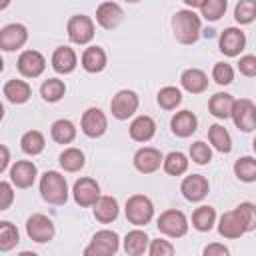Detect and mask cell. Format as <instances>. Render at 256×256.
Here are the masks:
<instances>
[{"mask_svg": "<svg viewBox=\"0 0 256 256\" xmlns=\"http://www.w3.org/2000/svg\"><path fill=\"white\" fill-rule=\"evenodd\" d=\"M172 30H174V38L180 44H194L200 38V32H202L200 16L192 8L178 10L172 16Z\"/></svg>", "mask_w": 256, "mask_h": 256, "instance_id": "1", "label": "cell"}, {"mask_svg": "<svg viewBox=\"0 0 256 256\" xmlns=\"http://www.w3.org/2000/svg\"><path fill=\"white\" fill-rule=\"evenodd\" d=\"M40 196L48 204H54V206L66 204V200H68V184H66V178L60 172H56V170L44 172L42 178H40Z\"/></svg>", "mask_w": 256, "mask_h": 256, "instance_id": "2", "label": "cell"}, {"mask_svg": "<svg viewBox=\"0 0 256 256\" xmlns=\"http://www.w3.org/2000/svg\"><path fill=\"white\" fill-rule=\"evenodd\" d=\"M126 218L134 226H146L154 216V204L144 194H134L126 200Z\"/></svg>", "mask_w": 256, "mask_h": 256, "instance_id": "3", "label": "cell"}, {"mask_svg": "<svg viewBox=\"0 0 256 256\" xmlns=\"http://www.w3.org/2000/svg\"><path fill=\"white\" fill-rule=\"evenodd\" d=\"M158 230L170 238H182L186 232H188V218L182 210H176V208H170V210H164L160 216H158V222H156Z\"/></svg>", "mask_w": 256, "mask_h": 256, "instance_id": "4", "label": "cell"}, {"mask_svg": "<svg viewBox=\"0 0 256 256\" xmlns=\"http://www.w3.org/2000/svg\"><path fill=\"white\" fill-rule=\"evenodd\" d=\"M120 248V238L114 230H100L92 236V242L84 248L86 256H110Z\"/></svg>", "mask_w": 256, "mask_h": 256, "instance_id": "5", "label": "cell"}, {"mask_svg": "<svg viewBox=\"0 0 256 256\" xmlns=\"http://www.w3.org/2000/svg\"><path fill=\"white\" fill-rule=\"evenodd\" d=\"M26 234H28L30 240H34L38 244H44V242L54 240L56 226H54V222L48 216H44V214H32L26 220Z\"/></svg>", "mask_w": 256, "mask_h": 256, "instance_id": "6", "label": "cell"}, {"mask_svg": "<svg viewBox=\"0 0 256 256\" xmlns=\"http://www.w3.org/2000/svg\"><path fill=\"white\" fill-rule=\"evenodd\" d=\"M138 94L134 90H120L110 100V112L116 120H128L138 110Z\"/></svg>", "mask_w": 256, "mask_h": 256, "instance_id": "7", "label": "cell"}, {"mask_svg": "<svg viewBox=\"0 0 256 256\" xmlns=\"http://www.w3.org/2000/svg\"><path fill=\"white\" fill-rule=\"evenodd\" d=\"M66 32H68L70 42L80 44V46L88 44L94 38V22L86 14H74L66 24Z\"/></svg>", "mask_w": 256, "mask_h": 256, "instance_id": "8", "label": "cell"}, {"mask_svg": "<svg viewBox=\"0 0 256 256\" xmlns=\"http://www.w3.org/2000/svg\"><path fill=\"white\" fill-rule=\"evenodd\" d=\"M230 118L234 120V124H236L238 130L252 132L256 128V104L252 100H248V98L236 100Z\"/></svg>", "mask_w": 256, "mask_h": 256, "instance_id": "9", "label": "cell"}, {"mask_svg": "<svg viewBox=\"0 0 256 256\" xmlns=\"http://www.w3.org/2000/svg\"><path fill=\"white\" fill-rule=\"evenodd\" d=\"M72 196H74V202L82 208H88V206H94L100 198V184L94 180V178H80L74 182V188H72Z\"/></svg>", "mask_w": 256, "mask_h": 256, "instance_id": "10", "label": "cell"}, {"mask_svg": "<svg viewBox=\"0 0 256 256\" xmlns=\"http://www.w3.org/2000/svg\"><path fill=\"white\" fill-rule=\"evenodd\" d=\"M26 40H28V30L24 24L12 22L0 30V48L4 52H12V50L22 48L26 44Z\"/></svg>", "mask_w": 256, "mask_h": 256, "instance_id": "11", "label": "cell"}, {"mask_svg": "<svg viewBox=\"0 0 256 256\" xmlns=\"http://www.w3.org/2000/svg\"><path fill=\"white\" fill-rule=\"evenodd\" d=\"M80 128L88 138H100L108 130V118L100 108H88L82 114Z\"/></svg>", "mask_w": 256, "mask_h": 256, "instance_id": "12", "label": "cell"}, {"mask_svg": "<svg viewBox=\"0 0 256 256\" xmlns=\"http://www.w3.org/2000/svg\"><path fill=\"white\" fill-rule=\"evenodd\" d=\"M16 66L24 78H38L46 68V58L38 50H24L18 56Z\"/></svg>", "mask_w": 256, "mask_h": 256, "instance_id": "13", "label": "cell"}, {"mask_svg": "<svg viewBox=\"0 0 256 256\" xmlns=\"http://www.w3.org/2000/svg\"><path fill=\"white\" fill-rule=\"evenodd\" d=\"M132 162H134V168H136L138 172H142V174H152V172H156V170L162 166L164 156H162V152H160L158 148L144 146V148L136 150Z\"/></svg>", "mask_w": 256, "mask_h": 256, "instance_id": "14", "label": "cell"}, {"mask_svg": "<svg viewBox=\"0 0 256 256\" xmlns=\"http://www.w3.org/2000/svg\"><path fill=\"white\" fill-rule=\"evenodd\" d=\"M208 190H210V184H208L206 176H202V174H190L180 184V192H182V196L188 202H200V200H204L206 194H208Z\"/></svg>", "mask_w": 256, "mask_h": 256, "instance_id": "15", "label": "cell"}, {"mask_svg": "<svg viewBox=\"0 0 256 256\" xmlns=\"http://www.w3.org/2000/svg\"><path fill=\"white\" fill-rule=\"evenodd\" d=\"M38 176V168L30 160H18L10 168V182L16 188H30Z\"/></svg>", "mask_w": 256, "mask_h": 256, "instance_id": "16", "label": "cell"}, {"mask_svg": "<svg viewBox=\"0 0 256 256\" xmlns=\"http://www.w3.org/2000/svg\"><path fill=\"white\" fill-rule=\"evenodd\" d=\"M220 52L222 54H226V56H238L242 50H244V46H246V34L240 30V28H234V26H230V28H226L222 34H220Z\"/></svg>", "mask_w": 256, "mask_h": 256, "instance_id": "17", "label": "cell"}, {"mask_svg": "<svg viewBox=\"0 0 256 256\" xmlns=\"http://www.w3.org/2000/svg\"><path fill=\"white\" fill-rule=\"evenodd\" d=\"M122 20H124V10L116 2H102L96 8V22L106 30L118 28L122 24Z\"/></svg>", "mask_w": 256, "mask_h": 256, "instance_id": "18", "label": "cell"}, {"mask_svg": "<svg viewBox=\"0 0 256 256\" xmlns=\"http://www.w3.org/2000/svg\"><path fill=\"white\" fill-rule=\"evenodd\" d=\"M218 234L224 236V238H240L242 234H246V224L244 220L240 218V214L236 210H230V212H224L220 216V222H218Z\"/></svg>", "mask_w": 256, "mask_h": 256, "instance_id": "19", "label": "cell"}, {"mask_svg": "<svg viewBox=\"0 0 256 256\" xmlns=\"http://www.w3.org/2000/svg\"><path fill=\"white\" fill-rule=\"evenodd\" d=\"M170 128H172V132H174L178 138H188V136H192V134L196 132V128H198V118H196L194 112H190V110H180V112H176V114L172 116Z\"/></svg>", "mask_w": 256, "mask_h": 256, "instance_id": "20", "label": "cell"}, {"mask_svg": "<svg viewBox=\"0 0 256 256\" xmlns=\"http://www.w3.org/2000/svg\"><path fill=\"white\" fill-rule=\"evenodd\" d=\"M180 84L190 94H200L208 88V76L200 68H186L180 76Z\"/></svg>", "mask_w": 256, "mask_h": 256, "instance_id": "21", "label": "cell"}, {"mask_svg": "<svg viewBox=\"0 0 256 256\" xmlns=\"http://www.w3.org/2000/svg\"><path fill=\"white\" fill-rule=\"evenodd\" d=\"M78 64V58H76V52L70 48V46H58L52 54V68L58 72V74H70L74 72Z\"/></svg>", "mask_w": 256, "mask_h": 256, "instance_id": "22", "label": "cell"}, {"mask_svg": "<svg viewBox=\"0 0 256 256\" xmlns=\"http://www.w3.org/2000/svg\"><path fill=\"white\" fill-rule=\"evenodd\" d=\"M234 102H236V100H234L232 94H228V92H216V94L210 96V100H208V110H210L212 116L226 120V118L232 116Z\"/></svg>", "mask_w": 256, "mask_h": 256, "instance_id": "23", "label": "cell"}, {"mask_svg": "<svg viewBox=\"0 0 256 256\" xmlns=\"http://www.w3.org/2000/svg\"><path fill=\"white\" fill-rule=\"evenodd\" d=\"M82 68L90 74H98L106 68V52L100 48V46H88L84 52H82Z\"/></svg>", "mask_w": 256, "mask_h": 256, "instance_id": "24", "label": "cell"}, {"mask_svg": "<svg viewBox=\"0 0 256 256\" xmlns=\"http://www.w3.org/2000/svg\"><path fill=\"white\" fill-rule=\"evenodd\" d=\"M2 92H4L6 100L12 102V104H24V102H28V98L32 96L30 84L24 82V80H16V78L8 80V82L4 84V88H2Z\"/></svg>", "mask_w": 256, "mask_h": 256, "instance_id": "25", "label": "cell"}, {"mask_svg": "<svg viewBox=\"0 0 256 256\" xmlns=\"http://www.w3.org/2000/svg\"><path fill=\"white\" fill-rule=\"evenodd\" d=\"M130 138L136 142H148L156 134V122L150 116H138L130 124Z\"/></svg>", "mask_w": 256, "mask_h": 256, "instance_id": "26", "label": "cell"}, {"mask_svg": "<svg viewBox=\"0 0 256 256\" xmlns=\"http://www.w3.org/2000/svg\"><path fill=\"white\" fill-rule=\"evenodd\" d=\"M94 218L102 224H110L118 218V202L112 196H100L94 204Z\"/></svg>", "mask_w": 256, "mask_h": 256, "instance_id": "27", "label": "cell"}, {"mask_svg": "<svg viewBox=\"0 0 256 256\" xmlns=\"http://www.w3.org/2000/svg\"><path fill=\"white\" fill-rule=\"evenodd\" d=\"M148 246H150V238H148V234L142 232V230H130V232L124 236V252H126V254L140 256V254L148 252Z\"/></svg>", "mask_w": 256, "mask_h": 256, "instance_id": "28", "label": "cell"}, {"mask_svg": "<svg viewBox=\"0 0 256 256\" xmlns=\"http://www.w3.org/2000/svg\"><path fill=\"white\" fill-rule=\"evenodd\" d=\"M50 136L54 142L58 144H70L74 138H76V126L66 120V118H60L56 120L52 126H50Z\"/></svg>", "mask_w": 256, "mask_h": 256, "instance_id": "29", "label": "cell"}, {"mask_svg": "<svg viewBox=\"0 0 256 256\" xmlns=\"http://www.w3.org/2000/svg\"><path fill=\"white\" fill-rule=\"evenodd\" d=\"M208 140H210V144H212L218 152H222V154H228V152L232 150L230 132H228L224 126H220V124H212V126L208 128Z\"/></svg>", "mask_w": 256, "mask_h": 256, "instance_id": "30", "label": "cell"}, {"mask_svg": "<svg viewBox=\"0 0 256 256\" xmlns=\"http://www.w3.org/2000/svg\"><path fill=\"white\" fill-rule=\"evenodd\" d=\"M216 224V210L212 206H198L192 214V226L198 232H210Z\"/></svg>", "mask_w": 256, "mask_h": 256, "instance_id": "31", "label": "cell"}, {"mask_svg": "<svg viewBox=\"0 0 256 256\" xmlns=\"http://www.w3.org/2000/svg\"><path fill=\"white\" fill-rule=\"evenodd\" d=\"M46 146V140H44V134L38 132V130H28L22 138H20V148L24 154L28 156H36L44 150Z\"/></svg>", "mask_w": 256, "mask_h": 256, "instance_id": "32", "label": "cell"}, {"mask_svg": "<svg viewBox=\"0 0 256 256\" xmlns=\"http://www.w3.org/2000/svg\"><path fill=\"white\" fill-rule=\"evenodd\" d=\"M58 162H60V166H62L66 172H78V170L84 168L86 158H84V152H82L80 148H66V150L60 154Z\"/></svg>", "mask_w": 256, "mask_h": 256, "instance_id": "33", "label": "cell"}, {"mask_svg": "<svg viewBox=\"0 0 256 256\" xmlns=\"http://www.w3.org/2000/svg\"><path fill=\"white\" fill-rule=\"evenodd\" d=\"M162 168L170 176H182L188 170V158L182 152H170V154L164 156Z\"/></svg>", "mask_w": 256, "mask_h": 256, "instance_id": "34", "label": "cell"}, {"mask_svg": "<svg viewBox=\"0 0 256 256\" xmlns=\"http://www.w3.org/2000/svg\"><path fill=\"white\" fill-rule=\"evenodd\" d=\"M64 94H66V84L58 78H48L40 86V96L46 102H58V100H62Z\"/></svg>", "mask_w": 256, "mask_h": 256, "instance_id": "35", "label": "cell"}, {"mask_svg": "<svg viewBox=\"0 0 256 256\" xmlns=\"http://www.w3.org/2000/svg\"><path fill=\"white\" fill-rule=\"evenodd\" d=\"M234 174L242 182H256V158L242 156L234 162Z\"/></svg>", "mask_w": 256, "mask_h": 256, "instance_id": "36", "label": "cell"}, {"mask_svg": "<svg viewBox=\"0 0 256 256\" xmlns=\"http://www.w3.org/2000/svg\"><path fill=\"white\" fill-rule=\"evenodd\" d=\"M156 102L164 110H176V106H180V102H182V92L176 86H164V88H160Z\"/></svg>", "mask_w": 256, "mask_h": 256, "instance_id": "37", "label": "cell"}, {"mask_svg": "<svg viewBox=\"0 0 256 256\" xmlns=\"http://www.w3.org/2000/svg\"><path fill=\"white\" fill-rule=\"evenodd\" d=\"M18 242H20L18 228H16L12 222L2 220V222H0V250H2V252H8V250H12Z\"/></svg>", "mask_w": 256, "mask_h": 256, "instance_id": "38", "label": "cell"}, {"mask_svg": "<svg viewBox=\"0 0 256 256\" xmlns=\"http://www.w3.org/2000/svg\"><path fill=\"white\" fill-rule=\"evenodd\" d=\"M228 8V0H202L200 4V12H202V18L210 20V22H216L224 16Z\"/></svg>", "mask_w": 256, "mask_h": 256, "instance_id": "39", "label": "cell"}, {"mask_svg": "<svg viewBox=\"0 0 256 256\" xmlns=\"http://www.w3.org/2000/svg\"><path fill=\"white\" fill-rule=\"evenodd\" d=\"M234 18L238 24H250L256 20V0H240L234 6Z\"/></svg>", "mask_w": 256, "mask_h": 256, "instance_id": "40", "label": "cell"}, {"mask_svg": "<svg viewBox=\"0 0 256 256\" xmlns=\"http://www.w3.org/2000/svg\"><path fill=\"white\" fill-rule=\"evenodd\" d=\"M212 80L220 86H228L234 80V68L228 62H216L212 68Z\"/></svg>", "mask_w": 256, "mask_h": 256, "instance_id": "41", "label": "cell"}, {"mask_svg": "<svg viewBox=\"0 0 256 256\" xmlns=\"http://www.w3.org/2000/svg\"><path fill=\"white\" fill-rule=\"evenodd\" d=\"M190 158H192V162L204 166V164H208V162L212 160V150H210V146H208L206 142L196 140V142L190 146Z\"/></svg>", "mask_w": 256, "mask_h": 256, "instance_id": "42", "label": "cell"}, {"mask_svg": "<svg viewBox=\"0 0 256 256\" xmlns=\"http://www.w3.org/2000/svg\"><path fill=\"white\" fill-rule=\"evenodd\" d=\"M236 212H238L240 218L244 220L246 232H250V230L256 228V204H252V202H242V204L236 206Z\"/></svg>", "mask_w": 256, "mask_h": 256, "instance_id": "43", "label": "cell"}, {"mask_svg": "<svg viewBox=\"0 0 256 256\" xmlns=\"http://www.w3.org/2000/svg\"><path fill=\"white\" fill-rule=\"evenodd\" d=\"M148 254L150 256H172L174 254V246L168 240H152L148 246Z\"/></svg>", "mask_w": 256, "mask_h": 256, "instance_id": "44", "label": "cell"}, {"mask_svg": "<svg viewBox=\"0 0 256 256\" xmlns=\"http://www.w3.org/2000/svg\"><path fill=\"white\" fill-rule=\"evenodd\" d=\"M238 70H240V74H244L248 78H254L256 76V56L254 54L242 56L240 62H238Z\"/></svg>", "mask_w": 256, "mask_h": 256, "instance_id": "45", "label": "cell"}, {"mask_svg": "<svg viewBox=\"0 0 256 256\" xmlns=\"http://www.w3.org/2000/svg\"><path fill=\"white\" fill-rule=\"evenodd\" d=\"M14 200V192H12V184L2 180L0 182V210H8L10 204Z\"/></svg>", "mask_w": 256, "mask_h": 256, "instance_id": "46", "label": "cell"}, {"mask_svg": "<svg viewBox=\"0 0 256 256\" xmlns=\"http://www.w3.org/2000/svg\"><path fill=\"white\" fill-rule=\"evenodd\" d=\"M204 254H206V256H214V254L226 256V254H230V250H228L224 244H208V246L204 248Z\"/></svg>", "mask_w": 256, "mask_h": 256, "instance_id": "47", "label": "cell"}, {"mask_svg": "<svg viewBox=\"0 0 256 256\" xmlns=\"http://www.w3.org/2000/svg\"><path fill=\"white\" fill-rule=\"evenodd\" d=\"M0 152H2V162H0V172H6L8 170V164H10V152H8V146H0Z\"/></svg>", "mask_w": 256, "mask_h": 256, "instance_id": "48", "label": "cell"}, {"mask_svg": "<svg viewBox=\"0 0 256 256\" xmlns=\"http://www.w3.org/2000/svg\"><path fill=\"white\" fill-rule=\"evenodd\" d=\"M182 2H184L188 8H192V10H194V8H200V4H202V0H182Z\"/></svg>", "mask_w": 256, "mask_h": 256, "instance_id": "49", "label": "cell"}, {"mask_svg": "<svg viewBox=\"0 0 256 256\" xmlns=\"http://www.w3.org/2000/svg\"><path fill=\"white\" fill-rule=\"evenodd\" d=\"M8 4H10V0H2V2H0V10H4V8H8Z\"/></svg>", "mask_w": 256, "mask_h": 256, "instance_id": "50", "label": "cell"}, {"mask_svg": "<svg viewBox=\"0 0 256 256\" xmlns=\"http://www.w3.org/2000/svg\"><path fill=\"white\" fill-rule=\"evenodd\" d=\"M126 2H130V4H136V2H140V0H126Z\"/></svg>", "mask_w": 256, "mask_h": 256, "instance_id": "51", "label": "cell"}, {"mask_svg": "<svg viewBox=\"0 0 256 256\" xmlns=\"http://www.w3.org/2000/svg\"><path fill=\"white\" fill-rule=\"evenodd\" d=\"M252 148H254V152H256V138H254V142H252Z\"/></svg>", "mask_w": 256, "mask_h": 256, "instance_id": "52", "label": "cell"}]
</instances>
